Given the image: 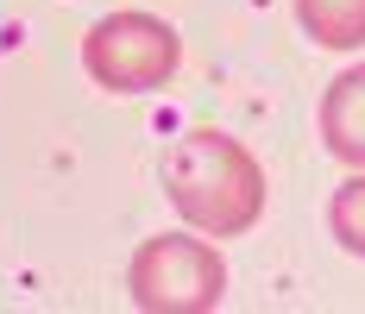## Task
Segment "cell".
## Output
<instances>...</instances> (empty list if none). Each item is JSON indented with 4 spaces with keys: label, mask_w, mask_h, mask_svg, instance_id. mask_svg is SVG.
<instances>
[{
    "label": "cell",
    "mask_w": 365,
    "mask_h": 314,
    "mask_svg": "<svg viewBox=\"0 0 365 314\" xmlns=\"http://www.w3.org/2000/svg\"><path fill=\"white\" fill-rule=\"evenodd\" d=\"M164 202L177 208L189 233L240 239L264 214V170L233 132L195 126V132L170 139V151H164Z\"/></svg>",
    "instance_id": "obj_1"
},
{
    "label": "cell",
    "mask_w": 365,
    "mask_h": 314,
    "mask_svg": "<svg viewBox=\"0 0 365 314\" xmlns=\"http://www.w3.org/2000/svg\"><path fill=\"white\" fill-rule=\"evenodd\" d=\"M82 70L108 95H158L182 70V38L170 19L126 6V13H108L82 32Z\"/></svg>",
    "instance_id": "obj_2"
},
{
    "label": "cell",
    "mask_w": 365,
    "mask_h": 314,
    "mask_svg": "<svg viewBox=\"0 0 365 314\" xmlns=\"http://www.w3.org/2000/svg\"><path fill=\"white\" fill-rule=\"evenodd\" d=\"M126 295L145 314H208L227 302V258L208 233H151L126 264Z\"/></svg>",
    "instance_id": "obj_3"
},
{
    "label": "cell",
    "mask_w": 365,
    "mask_h": 314,
    "mask_svg": "<svg viewBox=\"0 0 365 314\" xmlns=\"http://www.w3.org/2000/svg\"><path fill=\"white\" fill-rule=\"evenodd\" d=\"M315 126H322L328 157H340L346 170H365V63H353L328 82Z\"/></svg>",
    "instance_id": "obj_4"
},
{
    "label": "cell",
    "mask_w": 365,
    "mask_h": 314,
    "mask_svg": "<svg viewBox=\"0 0 365 314\" xmlns=\"http://www.w3.org/2000/svg\"><path fill=\"white\" fill-rule=\"evenodd\" d=\"M296 26L322 51H359L365 44V0H296Z\"/></svg>",
    "instance_id": "obj_5"
},
{
    "label": "cell",
    "mask_w": 365,
    "mask_h": 314,
    "mask_svg": "<svg viewBox=\"0 0 365 314\" xmlns=\"http://www.w3.org/2000/svg\"><path fill=\"white\" fill-rule=\"evenodd\" d=\"M328 233H334L340 251L365 258V170H353L340 189H334V202H328Z\"/></svg>",
    "instance_id": "obj_6"
}]
</instances>
